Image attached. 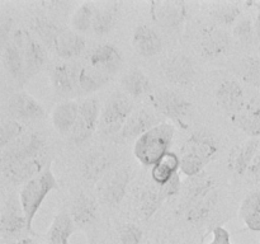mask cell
Instances as JSON below:
<instances>
[{
	"instance_id": "1",
	"label": "cell",
	"mask_w": 260,
	"mask_h": 244,
	"mask_svg": "<svg viewBox=\"0 0 260 244\" xmlns=\"http://www.w3.org/2000/svg\"><path fill=\"white\" fill-rule=\"evenodd\" d=\"M174 126L160 122L136 140L134 152L136 159L145 167H154L168 151L174 139Z\"/></svg>"
},
{
	"instance_id": "2",
	"label": "cell",
	"mask_w": 260,
	"mask_h": 244,
	"mask_svg": "<svg viewBox=\"0 0 260 244\" xmlns=\"http://www.w3.org/2000/svg\"><path fill=\"white\" fill-rule=\"evenodd\" d=\"M56 188H57V179H56L51 167H47L41 174L25 183L20 190L19 202L22 205L23 212H24L25 220H27L28 231L30 234H35L33 220H35L38 210L42 206L48 193H51Z\"/></svg>"
},
{
	"instance_id": "3",
	"label": "cell",
	"mask_w": 260,
	"mask_h": 244,
	"mask_svg": "<svg viewBox=\"0 0 260 244\" xmlns=\"http://www.w3.org/2000/svg\"><path fill=\"white\" fill-rule=\"evenodd\" d=\"M134 103L127 94L116 92L106 102L101 119L99 130L106 136H116L121 134L128 117L134 113Z\"/></svg>"
},
{
	"instance_id": "4",
	"label": "cell",
	"mask_w": 260,
	"mask_h": 244,
	"mask_svg": "<svg viewBox=\"0 0 260 244\" xmlns=\"http://www.w3.org/2000/svg\"><path fill=\"white\" fill-rule=\"evenodd\" d=\"M13 43L20 50L28 76L37 74L47 61V52L45 46L30 36L25 29H17L13 33Z\"/></svg>"
},
{
	"instance_id": "5",
	"label": "cell",
	"mask_w": 260,
	"mask_h": 244,
	"mask_svg": "<svg viewBox=\"0 0 260 244\" xmlns=\"http://www.w3.org/2000/svg\"><path fill=\"white\" fill-rule=\"evenodd\" d=\"M45 149V140L37 132H24L22 136L2 149L3 164L38 158Z\"/></svg>"
},
{
	"instance_id": "6",
	"label": "cell",
	"mask_w": 260,
	"mask_h": 244,
	"mask_svg": "<svg viewBox=\"0 0 260 244\" xmlns=\"http://www.w3.org/2000/svg\"><path fill=\"white\" fill-rule=\"evenodd\" d=\"M101 114V104L98 99L88 98L79 103V116L70 134L71 140L75 144H83L86 141L99 126Z\"/></svg>"
},
{
	"instance_id": "7",
	"label": "cell",
	"mask_w": 260,
	"mask_h": 244,
	"mask_svg": "<svg viewBox=\"0 0 260 244\" xmlns=\"http://www.w3.org/2000/svg\"><path fill=\"white\" fill-rule=\"evenodd\" d=\"M151 98L155 108L160 113L167 116L172 121L179 124L182 127H188V125L185 124V119L192 111L190 102H188L182 96L172 90H160L156 94H154Z\"/></svg>"
},
{
	"instance_id": "8",
	"label": "cell",
	"mask_w": 260,
	"mask_h": 244,
	"mask_svg": "<svg viewBox=\"0 0 260 244\" xmlns=\"http://www.w3.org/2000/svg\"><path fill=\"white\" fill-rule=\"evenodd\" d=\"M129 170L127 168H118L108 172L98 182V195L101 200L108 206H117L121 203L128 187Z\"/></svg>"
},
{
	"instance_id": "9",
	"label": "cell",
	"mask_w": 260,
	"mask_h": 244,
	"mask_svg": "<svg viewBox=\"0 0 260 244\" xmlns=\"http://www.w3.org/2000/svg\"><path fill=\"white\" fill-rule=\"evenodd\" d=\"M150 15L162 28H177L184 22L187 5L180 0H154L150 2Z\"/></svg>"
},
{
	"instance_id": "10",
	"label": "cell",
	"mask_w": 260,
	"mask_h": 244,
	"mask_svg": "<svg viewBox=\"0 0 260 244\" xmlns=\"http://www.w3.org/2000/svg\"><path fill=\"white\" fill-rule=\"evenodd\" d=\"M47 167L45 158L38 157L33 159L3 164V174L13 185L24 186L30 179L41 174Z\"/></svg>"
},
{
	"instance_id": "11",
	"label": "cell",
	"mask_w": 260,
	"mask_h": 244,
	"mask_svg": "<svg viewBox=\"0 0 260 244\" xmlns=\"http://www.w3.org/2000/svg\"><path fill=\"white\" fill-rule=\"evenodd\" d=\"M81 68L76 63H61L53 66L51 81L57 96L68 97L79 88Z\"/></svg>"
},
{
	"instance_id": "12",
	"label": "cell",
	"mask_w": 260,
	"mask_h": 244,
	"mask_svg": "<svg viewBox=\"0 0 260 244\" xmlns=\"http://www.w3.org/2000/svg\"><path fill=\"white\" fill-rule=\"evenodd\" d=\"M162 69L168 80L175 85H188L196 75L194 65L190 58L182 53L169 56L162 64Z\"/></svg>"
},
{
	"instance_id": "13",
	"label": "cell",
	"mask_w": 260,
	"mask_h": 244,
	"mask_svg": "<svg viewBox=\"0 0 260 244\" xmlns=\"http://www.w3.org/2000/svg\"><path fill=\"white\" fill-rule=\"evenodd\" d=\"M216 98H217L218 106L231 116L243 112L245 107V93H244L243 86L238 81L231 80V79L223 80L220 84Z\"/></svg>"
},
{
	"instance_id": "14",
	"label": "cell",
	"mask_w": 260,
	"mask_h": 244,
	"mask_svg": "<svg viewBox=\"0 0 260 244\" xmlns=\"http://www.w3.org/2000/svg\"><path fill=\"white\" fill-rule=\"evenodd\" d=\"M218 144L215 137L206 131H197L185 141L182 147V154H189L207 164L216 157Z\"/></svg>"
},
{
	"instance_id": "15",
	"label": "cell",
	"mask_w": 260,
	"mask_h": 244,
	"mask_svg": "<svg viewBox=\"0 0 260 244\" xmlns=\"http://www.w3.org/2000/svg\"><path fill=\"white\" fill-rule=\"evenodd\" d=\"M8 109L18 119H40L46 114L42 104L29 94L20 92L13 94L8 101Z\"/></svg>"
},
{
	"instance_id": "16",
	"label": "cell",
	"mask_w": 260,
	"mask_h": 244,
	"mask_svg": "<svg viewBox=\"0 0 260 244\" xmlns=\"http://www.w3.org/2000/svg\"><path fill=\"white\" fill-rule=\"evenodd\" d=\"M89 63L98 70L111 75L119 70L123 63V57L116 46L103 43L91 51L89 56Z\"/></svg>"
},
{
	"instance_id": "17",
	"label": "cell",
	"mask_w": 260,
	"mask_h": 244,
	"mask_svg": "<svg viewBox=\"0 0 260 244\" xmlns=\"http://www.w3.org/2000/svg\"><path fill=\"white\" fill-rule=\"evenodd\" d=\"M132 46L139 55L144 57H152L160 53L162 48V41L154 28L141 24L135 28L134 36H132Z\"/></svg>"
},
{
	"instance_id": "18",
	"label": "cell",
	"mask_w": 260,
	"mask_h": 244,
	"mask_svg": "<svg viewBox=\"0 0 260 244\" xmlns=\"http://www.w3.org/2000/svg\"><path fill=\"white\" fill-rule=\"evenodd\" d=\"M156 116L146 108L139 109V111L134 112L128 119L124 124L123 129H122L121 134L118 137L121 140H131V139H139L140 136L152 129L154 126L159 125Z\"/></svg>"
},
{
	"instance_id": "19",
	"label": "cell",
	"mask_w": 260,
	"mask_h": 244,
	"mask_svg": "<svg viewBox=\"0 0 260 244\" xmlns=\"http://www.w3.org/2000/svg\"><path fill=\"white\" fill-rule=\"evenodd\" d=\"M2 233L7 236L18 235L23 230H28L27 220L19 201L9 200L5 205L0 220Z\"/></svg>"
},
{
	"instance_id": "20",
	"label": "cell",
	"mask_w": 260,
	"mask_h": 244,
	"mask_svg": "<svg viewBox=\"0 0 260 244\" xmlns=\"http://www.w3.org/2000/svg\"><path fill=\"white\" fill-rule=\"evenodd\" d=\"M85 38L71 29H61L53 43V50L61 58L78 57L85 50Z\"/></svg>"
},
{
	"instance_id": "21",
	"label": "cell",
	"mask_w": 260,
	"mask_h": 244,
	"mask_svg": "<svg viewBox=\"0 0 260 244\" xmlns=\"http://www.w3.org/2000/svg\"><path fill=\"white\" fill-rule=\"evenodd\" d=\"M259 147V140L254 139V137L236 146L229 155V168L233 172L243 175L244 173L248 172Z\"/></svg>"
},
{
	"instance_id": "22",
	"label": "cell",
	"mask_w": 260,
	"mask_h": 244,
	"mask_svg": "<svg viewBox=\"0 0 260 244\" xmlns=\"http://www.w3.org/2000/svg\"><path fill=\"white\" fill-rule=\"evenodd\" d=\"M213 190H216L215 180H213L210 175L206 174L205 172L196 175V177L189 178L187 191H185L184 201H183L182 205H180V210L184 212V211L188 210L190 206H193L196 202L202 200L206 195H208V193Z\"/></svg>"
},
{
	"instance_id": "23",
	"label": "cell",
	"mask_w": 260,
	"mask_h": 244,
	"mask_svg": "<svg viewBox=\"0 0 260 244\" xmlns=\"http://www.w3.org/2000/svg\"><path fill=\"white\" fill-rule=\"evenodd\" d=\"M112 160L111 154L104 150L89 152L81 164L83 175L88 180H101L111 168Z\"/></svg>"
},
{
	"instance_id": "24",
	"label": "cell",
	"mask_w": 260,
	"mask_h": 244,
	"mask_svg": "<svg viewBox=\"0 0 260 244\" xmlns=\"http://www.w3.org/2000/svg\"><path fill=\"white\" fill-rule=\"evenodd\" d=\"M231 46V37L221 28H211L203 33L201 47L202 53L208 57H215L228 52Z\"/></svg>"
},
{
	"instance_id": "25",
	"label": "cell",
	"mask_w": 260,
	"mask_h": 244,
	"mask_svg": "<svg viewBox=\"0 0 260 244\" xmlns=\"http://www.w3.org/2000/svg\"><path fill=\"white\" fill-rule=\"evenodd\" d=\"M79 116V103L75 101L61 102L52 111V124L60 134L73 131Z\"/></svg>"
},
{
	"instance_id": "26",
	"label": "cell",
	"mask_w": 260,
	"mask_h": 244,
	"mask_svg": "<svg viewBox=\"0 0 260 244\" xmlns=\"http://www.w3.org/2000/svg\"><path fill=\"white\" fill-rule=\"evenodd\" d=\"M96 214H98V207L93 197L81 192L74 198L70 215L76 225H89L95 220Z\"/></svg>"
},
{
	"instance_id": "27",
	"label": "cell",
	"mask_w": 260,
	"mask_h": 244,
	"mask_svg": "<svg viewBox=\"0 0 260 244\" xmlns=\"http://www.w3.org/2000/svg\"><path fill=\"white\" fill-rule=\"evenodd\" d=\"M75 230V223L66 211H60L53 219L47 231V239L50 244H69L71 235Z\"/></svg>"
},
{
	"instance_id": "28",
	"label": "cell",
	"mask_w": 260,
	"mask_h": 244,
	"mask_svg": "<svg viewBox=\"0 0 260 244\" xmlns=\"http://www.w3.org/2000/svg\"><path fill=\"white\" fill-rule=\"evenodd\" d=\"M180 169V158L174 151H168L154 167H151V178L157 186H164Z\"/></svg>"
},
{
	"instance_id": "29",
	"label": "cell",
	"mask_w": 260,
	"mask_h": 244,
	"mask_svg": "<svg viewBox=\"0 0 260 244\" xmlns=\"http://www.w3.org/2000/svg\"><path fill=\"white\" fill-rule=\"evenodd\" d=\"M121 85L124 93L134 98L147 96L151 93L152 89L150 79L139 69H134L124 74L121 80Z\"/></svg>"
},
{
	"instance_id": "30",
	"label": "cell",
	"mask_w": 260,
	"mask_h": 244,
	"mask_svg": "<svg viewBox=\"0 0 260 244\" xmlns=\"http://www.w3.org/2000/svg\"><path fill=\"white\" fill-rule=\"evenodd\" d=\"M239 215L251 231H260V191L250 192L241 202Z\"/></svg>"
},
{
	"instance_id": "31",
	"label": "cell",
	"mask_w": 260,
	"mask_h": 244,
	"mask_svg": "<svg viewBox=\"0 0 260 244\" xmlns=\"http://www.w3.org/2000/svg\"><path fill=\"white\" fill-rule=\"evenodd\" d=\"M3 58H4V66L9 75L13 79H15L18 83H23L27 79L24 60H23L20 50L13 43V41H10L4 46Z\"/></svg>"
},
{
	"instance_id": "32",
	"label": "cell",
	"mask_w": 260,
	"mask_h": 244,
	"mask_svg": "<svg viewBox=\"0 0 260 244\" xmlns=\"http://www.w3.org/2000/svg\"><path fill=\"white\" fill-rule=\"evenodd\" d=\"M167 198L161 186L156 185V187H149L142 191L139 202V212L141 219L149 220Z\"/></svg>"
},
{
	"instance_id": "33",
	"label": "cell",
	"mask_w": 260,
	"mask_h": 244,
	"mask_svg": "<svg viewBox=\"0 0 260 244\" xmlns=\"http://www.w3.org/2000/svg\"><path fill=\"white\" fill-rule=\"evenodd\" d=\"M217 200H218L217 190L211 191V192L208 193V195H206L202 200L196 202L194 205L190 206L188 210H185L184 212H183L185 216V220L189 221V223L192 224H198L205 221L206 219L211 215L213 208L216 207Z\"/></svg>"
},
{
	"instance_id": "34",
	"label": "cell",
	"mask_w": 260,
	"mask_h": 244,
	"mask_svg": "<svg viewBox=\"0 0 260 244\" xmlns=\"http://www.w3.org/2000/svg\"><path fill=\"white\" fill-rule=\"evenodd\" d=\"M108 80V74L98 70L91 65L83 66L79 75V89H81L84 93H94L106 85Z\"/></svg>"
},
{
	"instance_id": "35",
	"label": "cell",
	"mask_w": 260,
	"mask_h": 244,
	"mask_svg": "<svg viewBox=\"0 0 260 244\" xmlns=\"http://www.w3.org/2000/svg\"><path fill=\"white\" fill-rule=\"evenodd\" d=\"M117 5L116 3H108L103 7L96 9L95 17L93 20V32L98 36H104L113 29L116 24L117 15Z\"/></svg>"
},
{
	"instance_id": "36",
	"label": "cell",
	"mask_w": 260,
	"mask_h": 244,
	"mask_svg": "<svg viewBox=\"0 0 260 244\" xmlns=\"http://www.w3.org/2000/svg\"><path fill=\"white\" fill-rule=\"evenodd\" d=\"M96 7L93 3H83L80 7H78L71 15L70 24L73 30L78 33H85L91 29L93 27V20L95 17Z\"/></svg>"
},
{
	"instance_id": "37",
	"label": "cell",
	"mask_w": 260,
	"mask_h": 244,
	"mask_svg": "<svg viewBox=\"0 0 260 244\" xmlns=\"http://www.w3.org/2000/svg\"><path fill=\"white\" fill-rule=\"evenodd\" d=\"M33 29H35L36 35L40 37L41 42L43 46L53 48V43H55L56 38H57L58 33H60V28L52 22V20L47 19V18H36L33 22Z\"/></svg>"
},
{
	"instance_id": "38",
	"label": "cell",
	"mask_w": 260,
	"mask_h": 244,
	"mask_svg": "<svg viewBox=\"0 0 260 244\" xmlns=\"http://www.w3.org/2000/svg\"><path fill=\"white\" fill-rule=\"evenodd\" d=\"M241 10L238 4L234 3H221L213 7L212 15L221 24H234L239 20Z\"/></svg>"
},
{
	"instance_id": "39",
	"label": "cell",
	"mask_w": 260,
	"mask_h": 244,
	"mask_svg": "<svg viewBox=\"0 0 260 244\" xmlns=\"http://www.w3.org/2000/svg\"><path fill=\"white\" fill-rule=\"evenodd\" d=\"M233 122L239 129L253 136L254 139L260 137V117L249 113L248 111L240 112V113L233 116Z\"/></svg>"
},
{
	"instance_id": "40",
	"label": "cell",
	"mask_w": 260,
	"mask_h": 244,
	"mask_svg": "<svg viewBox=\"0 0 260 244\" xmlns=\"http://www.w3.org/2000/svg\"><path fill=\"white\" fill-rule=\"evenodd\" d=\"M24 126L15 119H4L0 125V146L7 147L10 142L24 134Z\"/></svg>"
},
{
	"instance_id": "41",
	"label": "cell",
	"mask_w": 260,
	"mask_h": 244,
	"mask_svg": "<svg viewBox=\"0 0 260 244\" xmlns=\"http://www.w3.org/2000/svg\"><path fill=\"white\" fill-rule=\"evenodd\" d=\"M206 163L189 154H182L180 158V172L188 178H193L203 172Z\"/></svg>"
},
{
	"instance_id": "42",
	"label": "cell",
	"mask_w": 260,
	"mask_h": 244,
	"mask_svg": "<svg viewBox=\"0 0 260 244\" xmlns=\"http://www.w3.org/2000/svg\"><path fill=\"white\" fill-rule=\"evenodd\" d=\"M254 32H255V24L248 17L239 18L234 27V36L241 43H250L253 41Z\"/></svg>"
},
{
	"instance_id": "43",
	"label": "cell",
	"mask_w": 260,
	"mask_h": 244,
	"mask_svg": "<svg viewBox=\"0 0 260 244\" xmlns=\"http://www.w3.org/2000/svg\"><path fill=\"white\" fill-rule=\"evenodd\" d=\"M142 230L135 224H126L119 231V244H141Z\"/></svg>"
},
{
	"instance_id": "44",
	"label": "cell",
	"mask_w": 260,
	"mask_h": 244,
	"mask_svg": "<svg viewBox=\"0 0 260 244\" xmlns=\"http://www.w3.org/2000/svg\"><path fill=\"white\" fill-rule=\"evenodd\" d=\"M210 244H233L230 233L223 226H216L212 230V240Z\"/></svg>"
},
{
	"instance_id": "45",
	"label": "cell",
	"mask_w": 260,
	"mask_h": 244,
	"mask_svg": "<svg viewBox=\"0 0 260 244\" xmlns=\"http://www.w3.org/2000/svg\"><path fill=\"white\" fill-rule=\"evenodd\" d=\"M161 188L162 191H164L165 195H167L168 198L172 197V196H175L177 193H179L180 188H182V180H180L179 173H177V174H175L174 177L167 183V185L161 186Z\"/></svg>"
},
{
	"instance_id": "46",
	"label": "cell",
	"mask_w": 260,
	"mask_h": 244,
	"mask_svg": "<svg viewBox=\"0 0 260 244\" xmlns=\"http://www.w3.org/2000/svg\"><path fill=\"white\" fill-rule=\"evenodd\" d=\"M248 173L250 175H253V177H260V147L258 152H256V155L254 157L250 167H249Z\"/></svg>"
},
{
	"instance_id": "47",
	"label": "cell",
	"mask_w": 260,
	"mask_h": 244,
	"mask_svg": "<svg viewBox=\"0 0 260 244\" xmlns=\"http://www.w3.org/2000/svg\"><path fill=\"white\" fill-rule=\"evenodd\" d=\"M246 111L251 114H255V116L260 117V94L259 96L254 97L249 104L246 106Z\"/></svg>"
},
{
	"instance_id": "48",
	"label": "cell",
	"mask_w": 260,
	"mask_h": 244,
	"mask_svg": "<svg viewBox=\"0 0 260 244\" xmlns=\"http://www.w3.org/2000/svg\"><path fill=\"white\" fill-rule=\"evenodd\" d=\"M255 33H256V37L259 38L260 41V14L258 13V15H256V20H255Z\"/></svg>"
},
{
	"instance_id": "49",
	"label": "cell",
	"mask_w": 260,
	"mask_h": 244,
	"mask_svg": "<svg viewBox=\"0 0 260 244\" xmlns=\"http://www.w3.org/2000/svg\"><path fill=\"white\" fill-rule=\"evenodd\" d=\"M15 244H40V243H37V241H35L30 238H24V239H20V240L17 241Z\"/></svg>"
},
{
	"instance_id": "50",
	"label": "cell",
	"mask_w": 260,
	"mask_h": 244,
	"mask_svg": "<svg viewBox=\"0 0 260 244\" xmlns=\"http://www.w3.org/2000/svg\"><path fill=\"white\" fill-rule=\"evenodd\" d=\"M253 5H255V7L258 8V13H259V14H260V4H258V3H254Z\"/></svg>"
}]
</instances>
